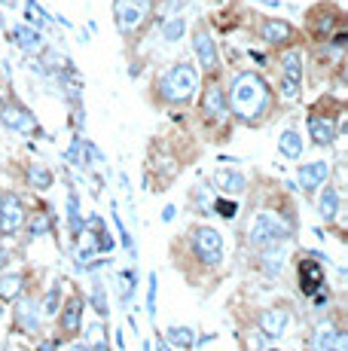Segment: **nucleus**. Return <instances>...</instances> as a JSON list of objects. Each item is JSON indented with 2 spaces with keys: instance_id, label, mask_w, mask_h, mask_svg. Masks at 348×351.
<instances>
[{
  "instance_id": "f257e3e1",
  "label": "nucleus",
  "mask_w": 348,
  "mask_h": 351,
  "mask_svg": "<svg viewBox=\"0 0 348 351\" xmlns=\"http://www.w3.org/2000/svg\"><path fill=\"white\" fill-rule=\"evenodd\" d=\"M229 110L236 113L242 123H260L269 110V86L260 73L245 71L232 80L229 86Z\"/></svg>"
},
{
  "instance_id": "f03ea898",
  "label": "nucleus",
  "mask_w": 348,
  "mask_h": 351,
  "mask_svg": "<svg viewBox=\"0 0 348 351\" xmlns=\"http://www.w3.org/2000/svg\"><path fill=\"white\" fill-rule=\"evenodd\" d=\"M293 235V223L287 217H281L278 211H260L253 214V220L247 223V241L257 251L266 247H281Z\"/></svg>"
},
{
  "instance_id": "7ed1b4c3",
  "label": "nucleus",
  "mask_w": 348,
  "mask_h": 351,
  "mask_svg": "<svg viewBox=\"0 0 348 351\" xmlns=\"http://www.w3.org/2000/svg\"><path fill=\"white\" fill-rule=\"evenodd\" d=\"M156 89H159V98L169 101V104H186L199 89V71L186 62H177L159 77Z\"/></svg>"
},
{
  "instance_id": "20e7f679",
  "label": "nucleus",
  "mask_w": 348,
  "mask_h": 351,
  "mask_svg": "<svg viewBox=\"0 0 348 351\" xmlns=\"http://www.w3.org/2000/svg\"><path fill=\"white\" fill-rule=\"evenodd\" d=\"M153 12V0H113V19L123 37L135 34Z\"/></svg>"
},
{
  "instance_id": "39448f33",
  "label": "nucleus",
  "mask_w": 348,
  "mask_h": 351,
  "mask_svg": "<svg viewBox=\"0 0 348 351\" xmlns=\"http://www.w3.org/2000/svg\"><path fill=\"white\" fill-rule=\"evenodd\" d=\"M192 254L205 263V266H217L223 260V239L214 226H196L192 229Z\"/></svg>"
},
{
  "instance_id": "423d86ee",
  "label": "nucleus",
  "mask_w": 348,
  "mask_h": 351,
  "mask_svg": "<svg viewBox=\"0 0 348 351\" xmlns=\"http://www.w3.org/2000/svg\"><path fill=\"white\" fill-rule=\"evenodd\" d=\"M324 266L314 254H309L306 260L297 263V285H299V293L303 296H314L321 287H324Z\"/></svg>"
},
{
  "instance_id": "0eeeda50",
  "label": "nucleus",
  "mask_w": 348,
  "mask_h": 351,
  "mask_svg": "<svg viewBox=\"0 0 348 351\" xmlns=\"http://www.w3.org/2000/svg\"><path fill=\"white\" fill-rule=\"evenodd\" d=\"M25 217H28V214H25L18 195L3 193V199H0V232H3V235H16L18 229L25 226Z\"/></svg>"
},
{
  "instance_id": "6e6552de",
  "label": "nucleus",
  "mask_w": 348,
  "mask_h": 351,
  "mask_svg": "<svg viewBox=\"0 0 348 351\" xmlns=\"http://www.w3.org/2000/svg\"><path fill=\"white\" fill-rule=\"evenodd\" d=\"M83 312H86V300L83 296H71L62 308H58V324H62L64 336H77L83 327Z\"/></svg>"
},
{
  "instance_id": "1a4fd4ad",
  "label": "nucleus",
  "mask_w": 348,
  "mask_h": 351,
  "mask_svg": "<svg viewBox=\"0 0 348 351\" xmlns=\"http://www.w3.org/2000/svg\"><path fill=\"white\" fill-rule=\"evenodd\" d=\"M0 123L6 128H16V132H22V134H40L31 110H25V107H18V104H6L3 110H0Z\"/></svg>"
},
{
  "instance_id": "9d476101",
  "label": "nucleus",
  "mask_w": 348,
  "mask_h": 351,
  "mask_svg": "<svg viewBox=\"0 0 348 351\" xmlns=\"http://www.w3.org/2000/svg\"><path fill=\"white\" fill-rule=\"evenodd\" d=\"M202 110L208 119H226L229 117V104H226V92L220 83H211L202 92Z\"/></svg>"
},
{
  "instance_id": "9b49d317",
  "label": "nucleus",
  "mask_w": 348,
  "mask_h": 351,
  "mask_svg": "<svg viewBox=\"0 0 348 351\" xmlns=\"http://www.w3.org/2000/svg\"><path fill=\"white\" fill-rule=\"evenodd\" d=\"M327 178H330V165H327L324 159L306 162V165H299V171H297V180H299V186H303L306 193H314Z\"/></svg>"
},
{
  "instance_id": "f8f14e48",
  "label": "nucleus",
  "mask_w": 348,
  "mask_h": 351,
  "mask_svg": "<svg viewBox=\"0 0 348 351\" xmlns=\"http://www.w3.org/2000/svg\"><path fill=\"white\" fill-rule=\"evenodd\" d=\"M309 134L318 147H327L336 141V119L330 113H312L309 117Z\"/></svg>"
},
{
  "instance_id": "ddd939ff",
  "label": "nucleus",
  "mask_w": 348,
  "mask_h": 351,
  "mask_svg": "<svg viewBox=\"0 0 348 351\" xmlns=\"http://www.w3.org/2000/svg\"><path fill=\"white\" fill-rule=\"evenodd\" d=\"M192 52H196L202 71H217V49H214V40L208 31L196 28V34H192Z\"/></svg>"
},
{
  "instance_id": "4468645a",
  "label": "nucleus",
  "mask_w": 348,
  "mask_h": 351,
  "mask_svg": "<svg viewBox=\"0 0 348 351\" xmlns=\"http://www.w3.org/2000/svg\"><path fill=\"white\" fill-rule=\"evenodd\" d=\"M287 324H290V315H287V308L272 306V308H266V312L260 315V333L269 336V339H278V336L287 330Z\"/></svg>"
},
{
  "instance_id": "2eb2a0df",
  "label": "nucleus",
  "mask_w": 348,
  "mask_h": 351,
  "mask_svg": "<svg viewBox=\"0 0 348 351\" xmlns=\"http://www.w3.org/2000/svg\"><path fill=\"white\" fill-rule=\"evenodd\" d=\"M260 37H263L269 46H287L293 37H297V31H293V25L281 22V19H266L263 28H260Z\"/></svg>"
},
{
  "instance_id": "dca6fc26",
  "label": "nucleus",
  "mask_w": 348,
  "mask_h": 351,
  "mask_svg": "<svg viewBox=\"0 0 348 351\" xmlns=\"http://www.w3.org/2000/svg\"><path fill=\"white\" fill-rule=\"evenodd\" d=\"M40 306L34 300H22L16 306V327L22 330V333H28V336H34L37 330H40Z\"/></svg>"
},
{
  "instance_id": "f3484780",
  "label": "nucleus",
  "mask_w": 348,
  "mask_h": 351,
  "mask_svg": "<svg viewBox=\"0 0 348 351\" xmlns=\"http://www.w3.org/2000/svg\"><path fill=\"white\" fill-rule=\"evenodd\" d=\"M12 37H16L18 49L28 52V56H37V52H43V34L34 25H16L12 28Z\"/></svg>"
},
{
  "instance_id": "a211bd4d",
  "label": "nucleus",
  "mask_w": 348,
  "mask_h": 351,
  "mask_svg": "<svg viewBox=\"0 0 348 351\" xmlns=\"http://www.w3.org/2000/svg\"><path fill=\"white\" fill-rule=\"evenodd\" d=\"M318 190H321L318 214L324 217V223H330V220H336V214H339V190H336V186H330L327 180L318 186Z\"/></svg>"
},
{
  "instance_id": "6ab92c4d",
  "label": "nucleus",
  "mask_w": 348,
  "mask_h": 351,
  "mask_svg": "<svg viewBox=\"0 0 348 351\" xmlns=\"http://www.w3.org/2000/svg\"><path fill=\"white\" fill-rule=\"evenodd\" d=\"M214 184H217L220 193L238 195V193H245L247 178H245V174H238V171H217V174H214Z\"/></svg>"
},
{
  "instance_id": "aec40b11",
  "label": "nucleus",
  "mask_w": 348,
  "mask_h": 351,
  "mask_svg": "<svg viewBox=\"0 0 348 351\" xmlns=\"http://www.w3.org/2000/svg\"><path fill=\"white\" fill-rule=\"evenodd\" d=\"M281 77L293 80V83H303V52L299 49H287L281 56Z\"/></svg>"
},
{
  "instance_id": "412c9836",
  "label": "nucleus",
  "mask_w": 348,
  "mask_h": 351,
  "mask_svg": "<svg viewBox=\"0 0 348 351\" xmlns=\"http://www.w3.org/2000/svg\"><path fill=\"white\" fill-rule=\"evenodd\" d=\"M278 150H281V156H284V159H299V156H303V138H299V132H293V128L281 132Z\"/></svg>"
},
{
  "instance_id": "4be33fe9",
  "label": "nucleus",
  "mask_w": 348,
  "mask_h": 351,
  "mask_svg": "<svg viewBox=\"0 0 348 351\" xmlns=\"http://www.w3.org/2000/svg\"><path fill=\"white\" fill-rule=\"evenodd\" d=\"M68 226H71V235L73 239H83V226H86V220H83V214H79V195L68 190Z\"/></svg>"
},
{
  "instance_id": "5701e85b",
  "label": "nucleus",
  "mask_w": 348,
  "mask_h": 351,
  "mask_svg": "<svg viewBox=\"0 0 348 351\" xmlns=\"http://www.w3.org/2000/svg\"><path fill=\"white\" fill-rule=\"evenodd\" d=\"M37 306H40V315H43V318H55L58 308H62V281H55V285L46 290V296L37 302Z\"/></svg>"
},
{
  "instance_id": "b1692460",
  "label": "nucleus",
  "mask_w": 348,
  "mask_h": 351,
  "mask_svg": "<svg viewBox=\"0 0 348 351\" xmlns=\"http://www.w3.org/2000/svg\"><path fill=\"white\" fill-rule=\"evenodd\" d=\"M25 223H28V235H31V239H40V235H49L52 229H55V220H52L46 211H34L31 217H25Z\"/></svg>"
},
{
  "instance_id": "393cba45",
  "label": "nucleus",
  "mask_w": 348,
  "mask_h": 351,
  "mask_svg": "<svg viewBox=\"0 0 348 351\" xmlns=\"http://www.w3.org/2000/svg\"><path fill=\"white\" fill-rule=\"evenodd\" d=\"M25 287V275L22 272H3L0 275V300H16Z\"/></svg>"
},
{
  "instance_id": "a878e982",
  "label": "nucleus",
  "mask_w": 348,
  "mask_h": 351,
  "mask_svg": "<svg viewBox=\"0 0 348 351\" xmlns=\"http://www.w3.org/2000/svg\"><path fill=\"white\" fill-rule=\"evenodd\" d=\"M336 19H339V12L336 10H314V16H312V22H314V37L318 40H324L327 34H330V28L336 25Z\"/></svg>"
},
{
  "instance_id": "bb28decb",
  "label": "nucleus",
  "mask_w": 348,
  "mask_h": 351,
  "mask_svg": "<svg viewBox=\"0 0 348 351\" xmlns=\"http://www.w3.org/2000/svg\"><path fill=\"white\" fill-rule=\"evenodd\" d=\"M336 324L333 321H324V324H318V330H314V339H312V348H318V351H330L333 346V339H336Z\"/></svg>"
},
{
  "instance_id": "cd10ccee",
  "label": "nucleus",
  "mask_w": 348,
  "mask_h": 351,
  "mask_svg": "<svg viewBox=\"0 0 348 351\" xmlns=\"http://www.w3.org/2000/svg\"><path fill=\"white\" fill-rule=\"evenodd\" d=\"M28 184L34 186V190H49V186L55 184V174H52L46 165H40V162H34V165L28 168Z\"/></svg>"
},
{
  "instance_id": "c85d7f7f",
  "label": "nucleus",
  "mask_w": 348,
  "mask_h": 351,
  "mask_svg": "<svg viewBox=\"0 0 348 351\" xmlns=\"http://www.w3.org/2000/svg\"><path fill=\"white\" fill-rule=\"evenodd\" d=\"M169 348H192L196 346V339H192V330L190 327H169Z\"/></svg>"
},
{
  "instance_id": "c756f323",
  "label": "nucleus",
  "mask_w": 348,
  "mask_h": 351,
  "mask_svg": "<svg viewBox=\"0 0 348 351\" xmlns=\"http://www.w3.org/2000/svg\"><path fill=\"white\" fill-rule=\"evenodd\" d=\"M25 19H28V25H34V28H49L52 25V19L40 10L37 0H25Z\"/></svg>"
},
{
  "instance_id": "7c9ffc66",
  "label": "nucleus",
  "mask_w": 348,
  "mask_h": 351,
  "mask_svg": "<svg viewBox=\"0 0 348 351\" xmlns=\"http://www.w3.org/2000/svg\"><path fill=\"white\" fill-rule=\"evenodd\" d=\"M184 31H186V22H184L180 16L165 19V25H162V37H165V43H177V40L184 37Z\"/></svg>"
},
{
  "instance_id": "2f4dec72",
  "label": "nucleus",
  "mask_w": 348,
  "mask_h": 351,
  "mask_svg": "<svg viewBox=\"0 0 348 351\" xmlns=\"http://www.w3.org/2000/svg\"><path fill=\"white\" fill-rule=\"evenodd\" d=\"M92 308H95L101 318H107V312H110V308H107V290H104V281L101 278L92 281Z\"/></svg>"
},
{
  "instance_id": "473e14b6",
  "label": "nucleus",
  "mask_w": 348,
  "mask_h": 351,
  "mask_svg": "<svg viewBox=\"0 0 348 351\" xmlns=\"http://www.w3.org/2000/svg\"><path fill=\"white\" fill-rule=\"evenodd\" d=\"M68 162L73 168H79V171H86V168H89V159H86V144L79 138H73V144L68 150Z\"/></svg>"
},
{
  "instance_id": "72a5a7b5",
  "label": "nucleus",
  "mask_w": 348,
  "mask_h": 351,
  "mask_svg": "<svg viewBox=\"0 0 348 351\" xmlns=\"http://www.w3.org/2000/svg\"><path fill=\"white\" fill-rule=\"evenodd\" d=\"M211 208H214V214H217V217H223V220H236V214H238V205L232 199H226V195L214 199Z\"/></svg>"
},
{
  "instance_id": "f704fd0d",
  "label": "nucleus",
  "mask_w": 348,
  "mask_h": 351,
  "mask_svg": "<svg viewBox=\"0 0 348 351\" xmlns=\"http://www.w3.org/2000/svg\"><path fill=\"white\" fill-rule=\"evenodd\" d=\"M113 223H116L119 235H123V245L129 247V254H132V256H135V254H138V251H135V239H132V235H129V229L123 226V220H119V211H116V208H113Z\"/></svg>"
},
{
  "instance_id": "c9c22d12",
  "label": "nucleus",
  "mask_w": 348,
  "mask_h": 351,
  "mask_svg": "<svg viewBox=\"0 0 348 351\" xmlns=\"http://www.w3.org/2000/svg\"><path fill=\"white\" fill-rule=\"evenodd\" d=\"M147 315H156V275H150V287H147Z\"/></svg>"
},
{
  "instance_id": "e433bc0d",
  "label": "nucleus",
  "mask_w": 348,
  "mask_h": 351,
  "mask_svg": "<svg viewBox=\"0 0 348 351\" xmlns=\"http://www.w3.org/2000/svg\"><path fill=\"white\" fill-rule=\"evenodd\" d=\"M330 348L333 351H345L348 348V333H345V330H336V339H333Z\"/></svg>"
},
{
  "instance_id": "4c0bfd02",
  "label": "nucleus",
  "mask_w": 348,
  "mask_h": 351,
  "mask_svg": "<svg viewBox=\"0 0 348 351\" xmlns=\"http://www.w3.org/2000/svg\"><path fill=\"white\" fill-rule=\"evenodd\" d=\"M174 214H177V205H165L162 220H165V223H171V220H174Z\"/></svg>"
},
{
  "instance_id": "58836bf2",
  "label": "nucleus",
  "mask_w": 348,
  "mask_h": 351,
  "mask_svg": "<svg viewBox=\"0 0 348 351\" xmlns=\"http://www.w3.org/2000/svg\"><path fill=\"white\" fill-rule=\"evenodd\" d=\"M345 37H348L345 31H336V34H333V46H336V49H343V46H345Z\"/></svg>"
},
{
  "instance_id": "ea45409f",
  "label": "nucleus",
  "mask_w": 348,
  "mask_h": 351,
  "mask_svg": "<svg viewBox=\"0 0 348 351\" xmlns=\"http://www.w3.org/2000/svg\"><path fill=\"white\" fill-rule=\"evenodd\" d=\"M251 58H253L257 64H266V56H260V52H251Z\"/></svg>"
},
{
  "instance_id": "a19ab883",
  "label": "nucleus",
  "mask_w": 348,
  "mask_h": 351,
  "mask_svg": "<svg viewBox=\"0 0 348 351\" xmlns=\"http://www.w3.org/2000/svg\"><path fill=\"white\" fill-rule=\"evenodd\" d=\"M116 348H125V339H123V330H116Z\"/></svg>"
},
{
  "instance_id": "79ce46f5",
  "label": "nucleus",
  "mask_w": 348,
  "mask_h": 351,
  "mask_svg": "<svg viewBox=\"0 0 348 351\" xmlns=\"http://www.w3.org/2000/svg\"><path fill=\"white\" fill-rule=\"evenodd\" d=\"M6 260H10V256H6L3 251H0V266H3V263H6Z\"/></svg>"
},
{
  "instance_id": "37998d69",
  "label": "nucleus",
  "mask_w": 348,
  "mask_h": 351,
  "mask_svg": "<svg viewBox=\"0 0 348 351\" xmlns=\"http://www.w3.org/2000/svg\"><path fill=\"white\" fill-rule=\"evenodd\" d=\"M3 312H6V308H3V302H0V318H3Z\"/></svg>"
},
{
  "instance_id": "c03bdc74",
  "label": "nucleus",
  "mask_w": 348,
  "mask_h": 351,
  "mask_svg": "<svg viewBox=\"0 0 348 351\" xmlns=\"http://www.w3.org/2000/svg\"><path fill=\"white\" fill-rule=\"evenodd\" d=\"M0 3H6V0H0Z\"/></svg>"
},
{
  "instance_id": "a18cd8bd",
  "label": "nucleus",
  "mask_w": 348,
  "mask_h": 351,
  "mask_svg": "<svg viewBox=\"0 0 348 351\" xmlns=\"http://www.w3.org/2000/svg\"><path fill=\"white\" fill-rule=\"evenodd\" d=\"M0 199H3V193H0Z\"/></svg>"
}]
</instances>
